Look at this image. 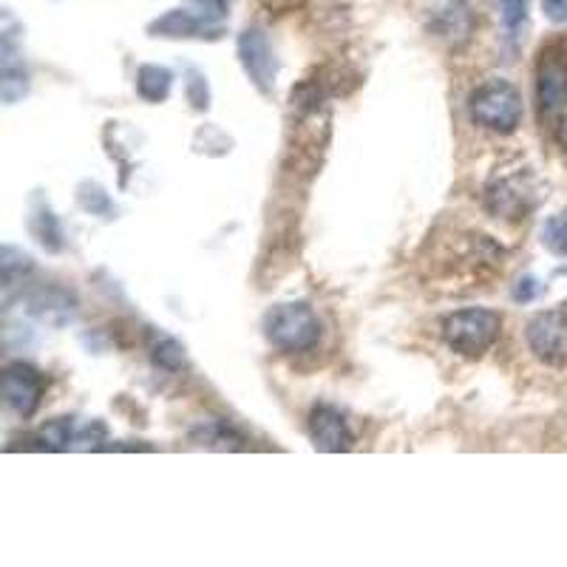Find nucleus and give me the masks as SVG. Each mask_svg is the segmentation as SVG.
<instances>
[{
	"label": "nucleus",
	"mask_w": 567,
	"mask_h": 567,
	"mask_svg": "<svg viewBox=\"0 0 567 567\" xmlns=\"http://www.w3.org/2000/svg\"><path fill=\"white\" fill-rule=\"evenodd\" d=\"M539 296V287H536V278H519L514 287V301H534Z\"/></svg>",
	"instance_id": "obj_26"
},
{
	"label": "nucleus",
	"mask_w": 567,
	"mask_h": 567,
	"mask_svg": "<svg viewBox=\"0 0 567 567\" xmlns=\"http://www.w3.org/2000/svg\"><path fill=\"white\" fill-rule=\"evenodd\" d=\"M78 199L80 205L89 213H94V216H105V219H109L111 213H114V202H111V196L105 194L97 182H83V185L78 187Z\"/></svg>",
	"instance_id": "obj_21"
},
{
	"label": "nucleus",
	"mask_w": 567,
	"mask_h": 567,
	"mask_svg": "<svg viewBox=\"0 0 567 567\" xmlns=\"http://www.w3.org/2000/svg\"><path fill=\"white\" fill-rule=\"evenodd\" d=\"M503 332V316L485 307L457 310L443 321V341L452 352L463 358H483Z\"/></svg>",
	"instance_id": "obj_3"
},
{
	"label": "nucleus",
	"mask_w": 567,
	"mask_h": 567,
	"mask_svg": "<svg viewBox=\"0 0 567 567\" xmlns=\"http://www.w3.org/2000/svg\"><path fill=\"white\" fill-rule=\"evenodd\" d=\"M525 336H528L530 352L542 363L567 367V303L530 318Z\"/></svg>",
	"instance_id": "obj_5"
},
{
	"label": "nucleus",
	"mask_w": 567,
	"mask_h": 567,
	"mask_svg": "<svg viewBox=\"0 0 567 567\" xmlns=\"http://www.w3.org/2000/svg\"><path fill=\"white\" fill-rule=\"evenodd\" d=\"M542 12L550 23H567V0H542Z\"/></svg>",
	"instance_id": "obj_25"
},
{
	"label": "nucleus",
	"mask_w": 567,
	"mask_h": 567,
	"mask_svg": "<svg viewBox=\"0 0 567 567\" xmlns=\"http://www.w3.org/2000/svg\"><path fill=\"white\" fill-rule=\"evenodd\" d=\"M496 9H499L505 38L519 40V34L528 27V0H496Z\"/></svg>",
	"instance_id": "obj_19"
},
{
	"label": "nucleus",
	"mask_w": 567,
	"mask_h": 567,
	"mask_svg": "<svg viewBox=\"0 0 567 567\" xmlns=\"http://www.w3.org/2000/svg\"><path fill=\"white\" fill-rule=\"evenodd\" d=\"M32 267H34V261H32V256H29V252L18 250V247H12V245L3 247V252H0V270H3V290H7V292L12 290L14 281L27 276V272H32Z\"/></svg>",
	"instance_id": "obj_20"
},
{
	"label": "nucleus",
	"mask_w": 567,
	"mask_h": 567,
	"mask_svg": "<svg viewBox=\"0 0 567 567\" xmlns=\"http://www.w3.org/2000/svg\"><path fill=\"white\" fill-rule=\"evenodd\" d=\"M485 207L496 219H523L534 207V190L525 174H494L485 185Z\"/></svg>",
	"instance_id": "obj_7"
},
{
	"label": "nucleus",
	"mask_w": 567,
	"mask_h": 567,
	"mask_svg": "<svg viewBox=\"0 0 567 567\" xmlns=\"http://www.w3.org/2000/svg\"><path fill=\"white\" fill-rule=\"evenodd\" d=\"M45 381L43 374L23 361H14L3 369V400L20 420L34 417L43 403Z\"/></svg>",
	"instance_id": "obj_8"
},
{
	"label": "nucleus",
	"mask_w": 567,
	"mask_h": 567,
	"mask_svg": "<svg viewBox=\"0 0 567 567\" xmlns=\"http://www.w3.org/2000/svg\"><path fill=\"white\" fill-rule=\"evenodd\" d=\"M534 91L542 123L567 109V52L561 43H548L536 58Z\"/></svg>",
	"instance_id": "obj_4"
},
{
	"label": "nucleus",
	"mask_w": 567,
	"mask_h": 567,
	"mask_svg": "<svg viewBox=\"0 0 567 567\" xmlns=\"http://www.w3.org/2000/svg\"><path fill=\"white\" fill-rule=\"evenodd\" d=\"M12 14H3V38H0V97L12 105L29 94V71L23 63L18 34L12 32Z\"/></svg>",
	"instance_id": "obj_9"
},
{
	"label": "nucleus",
	"mask_w": 567,
	"mask_h": 567,
	"mask_svg": "<svg viewBox=\"0 0 567 567\" xmlns=\"http://www.w3.org/2000/svg\"><path fill=\"white\" fill-rule=\"evenodd\" d=\"M542 245L556 258H567V216H550L542 225Z\"/></svg>",
	"instance_id": "obj_22"
},
{
	"label": "nucleus",
	"mask_w": 567,
	"mask_h": 567,
	"mask_svg": "<svg viewBox=\"0 0 567 567\" xmlns=\"http://www.w3.org/2000/svg\"><path fill=\"white\" fill-rule=\"evenodd\" d=\"M190 440L202 449H213V452H239V449H245V437L233 425H227L225 420L202 423L199 429L190 432Z\"/></svg>",
	"instance_id": "obj_14"
},
{
	"label": "nucleus",
	"mask_w": 567,
	"mask_h": 567,
	"mask_svg": "<svg viewBox=\"0 0 567 567\" xmlns=\"http://www.w3.org/2000/svg\"><path fill=\"white\" fill-rule=\"evenodd\" d=\"M151 361L162 372H182L185 369V347L171 336H154L151 343Z\"/></svg>",
	"instance_id": "obj_18"
},
{
	"label": "nucleus",
	"mask_w": 567,
	"mask_h": 567,
	"mask_svg": "<svg viewBox=\"0 0 567 567\" xmlns=\"http://www.w3.org/2000/svg\"><path fill=\"white\" fill-rule=\"evenodd\" d=\"M74 440H78V425L71 417H58L49 420V423L34 434V443L43 452H65V449H74Z\"/></svg>",
	"instance_id": "obj_17"
},
{
	"label": "nucleus",
	"mask_w": 567,
	"mask_h": 567,
	"mask_svg": "<svg viewBox=\"0 0 567 567\" xmlns=\"http://www.w3.org/2000/svg\"><path fill=\"white\" fill-rule=\"evenodd\" d=\"M148 34L165 40H216L221 38V23L194 12V9H171L151 23Z\"/></svg>",
	"instance_id": "obj_11"
},
{
	"label": "nucleus",
	"mask_w": 567,
	"mask_h": 567,
	"mask_svg": "<svg viewBox=\"0 0 567 567\" xmlns=\"http://www.w3.org/2000/svg\"><path fill=\"white\" fill-rule=\"evenodd\" d=\"M196 7V12H202L205 18L216 20V23H221V20L230 14V7H233V0H190Z\"/></svg>",
	"instance_id": "obj_24"
},
{
	"label": "nucleus",
	"mask_w": 567,
	"mask_h": 567,
	"mask_svg": "<svg viewBox=\"0 0 567 567\" xmlns=\"http://www.w3.org/2000/svg\"><path fill=\"white\" fill-rule=\"evenodd\" d=\"M187 100L196 111L210 109V89H207V78L202 71L190 69L187 71Z\"/></svg>",
	"instance_id": "obj_23"
},
{
	"label": "nucleus",
	"mask_w": 567,
	"mask_h": 567,
	"mask_svg": "<svg viewBox=\"0 0 567 567\" xmlns=\"http://www.w3.org/2000/svg\"><path fill=\"white\" fill-rule=\"evenodd\" d=\"M554 136H556V145L567 154V120H559V123H556Z\"/></svg>",
	"instance_id": "obj_27"
},
{
	"label": "nucleus",
	"mask_w": 567,
	"mask_h": 567,
	"mask_svg": "<svg viewBox=\"0 0 567 567\" xmlns=\"http://www.w3.org/2000/svg\"><path fill=\"white\" fill-rule=\"evenodd\" d=\"M523 94L511 80L491 78L468 94L471 123L491 134H514L523 123Z\"/></svg>",
	"instance_id": "obj_1"
},
{
	"label": "nucleus",
	"mask_w": 567,
	"mask_h": 567,
	"mask_svg": "<svg viewBox=\"0 0 567 567\" xmlns=\"http://www.w3.org/2000/svg\"><path fill=\"white\" fill-rule=\"evenodd\" d=\"M265 338L270 347H276L284 354L310 352L321 341V321L310 303L290 301L278 303L265 316Z\"/></svg>",
	"instance_id": "obj_2"
},
{
	"label": "nucleus",
	"mask_w": 567,
	"mask_h": 567,
	"mask_svg": "<svg viewBox=\"0 0 567 567\" xmlns=\"http://www.w3.org/2000/svg\"><path fill=\"white\" fill-rule=\"evenodd\" d=\"M29 307H32V312L40 318V321L63 323L74 316V310H78V301H74V296H69L65 290L52 287V290L34 292V296L29 298Z\"/></svg>",
	"instance_id": "obj_13"
},
{
	"label": "nucleus",
	"mask_w": 567,
	"mask_h": 567,
	"mask_svg": "<svg viewBox=\"0 0 567 567\" xmlns=\"http://www.w3.org/2000/svg\"><path fill=\"white\" fill-rule=\"evenodd\" d=\"M236 52H239V63L241 69H245L247 80H250L261 94H270L278 78V60L265 29H245V32L239 34Z\"/></svg>",
	"instance_id": "obj_6"
},
{
	"label": "nucleus",
	"mask_w": 567,
	"mask_h": 567,
	"mask_svg": "<svg viewBox=\"0 0 567 567\" xmlns=\"http://www.w3.org/2000/svg\"><path fill=\"white\" fill-rule=\"evenodd\" d=\"M29 227H32L34 239L40 241V247H45L49 252H60L63 250L65 239H63V227H60V219L49 210V205L38 202L32 210V219H29Z\"/></svg>",
	"instance_id": "obj_16"
},
{
	"label": "nucleus",
	"mask_w": 567,
	"mask_h": 567,
	"mask_svg": "<svg viewBox=\"0 0 567 567\" xmlns=\"http://www.w3.org/2000/svg\"><path fill=\"white\" fill-rule=\"evenodd\" d=\"M307 432H310L312 445L318 452L341 454L349 452L354 445V434L349 429V420L343 417L341 409L329 406V403H316L307 417Z\"/></svg>",
	"instance_id": "obj_10"
},
{
	"label": "nucleus",
	"mask_w": 567,
	"mask_h": 567,
	"mask_svg": "<svg viewBox=\"0 0 567 567\" xmlns=\"http://www.w3.org/2000/svg\"><path fill=\"white\" fill-rule=\"evenodd\" d=\"M171 85H174V74L165 65L145 63L136 71V94L145 103H165L171 94Z\"/></svg>",
	"instance_id": "obj_15"
},
{
	"label": "nucleus",
	"mask_w": 567,
	"mask_h": 567,
	"mask_svg": "<svg viewBox=\"0 0 567 567\" xmlns=\"http://www.w3.org/2000/svg\"><path fill=\"white\" fill-rule=\"evenodd\" d=\"M432 27L445 40H465L474 29V14H471L465 0H440L434 7Z\"/></svg>",
	"instance_id": "obj_12"
}]
</instances>
